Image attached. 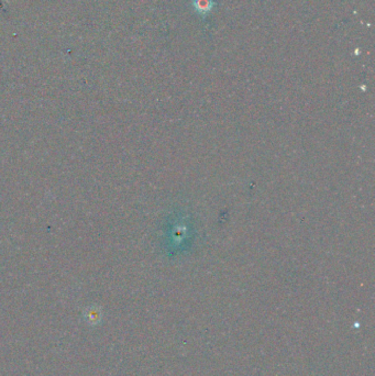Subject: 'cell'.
<instances>
[{"instance_id":"obj_1","label":"cell","mask_w":375,"mask_h":376,"mask_svg":"<svg viewBox=\"0 0 375 376\" xmlns=\"http://www.w3.org/2000/svg\"><path fill=\"white\" fill-rule=\"evenodd\" d=\"M192 5L201 18H206L211 12L216 3L215 0H193Z\"/></svg>"}]
</instances>
